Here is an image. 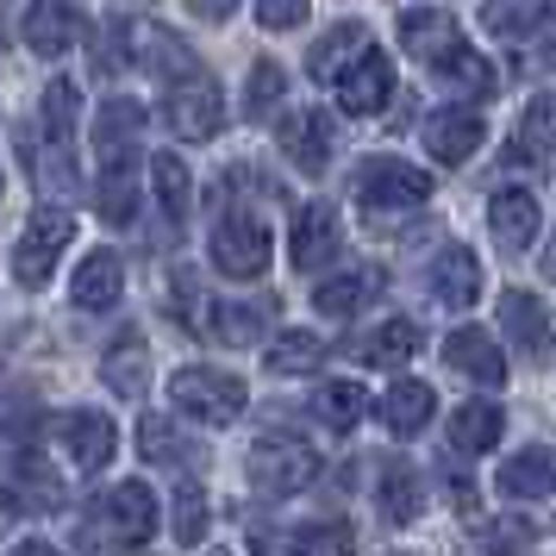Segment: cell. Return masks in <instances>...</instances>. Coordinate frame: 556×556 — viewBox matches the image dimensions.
<instances>
[{
    "mask_svg": "<svg viewBox=\"0 0 556 556\" xmlns=\"http://www.w3.org/2000/svg\"><path fill=\"white\" fill-rule=\"evenodd\" d=\"M188 13H194V20H213V26H226L231 13H238V0H188Z\"/></svg>",
    "mask_w": 556,
    "mask_h": 556,
    "instance_id": "f6af8a7d",
    "label": "cell"
},
{
    "mask_svg": "<svg viewBox=\"0 0 556 556\" xmlns=\"http://www.w3.org/2000/svg\"><path fill=\"white\" fill-rule=\"evenodd\" d=\"M501 431H506V413L494 401H463L456 406V419H451V451L481 456V451L501 444Z\"/></svg>",
    "mask_w": 556,
    "mask_h": 556,
    "instance_id": "484cf974",
    "label": "cell"
},
{
    "mask_svg": "<svg viewBox=\"0 0 556 556\" xmlns=\"http://www.w3.org/2000/svg\"><path fill=\"white\" fill-rule=\"evenodd\" d=\"M544 13H551V0H488L481 7V26L494 31V38H526V31L544 26Z\"/></svg>",
    "mask_w": 556,
    "mask_h": 556,
    "instance_id": "1f68e13d",
    "label": "cell"
},
{
    "mask_svg": "<svg viewBox=\"0 0 556 556\" xmlns=\"http://www.w3.org/2000/svg\"><path fill=\"white\" fill-rule=\"evenodd\" d=\"M76 119H81V94L70 81H51L45 88V144H70Z\"/></svg>",
    "mask_w": 556,
    "mask_h": 556,
    "instance_id": "f35d334b",
    "label": "cell"
},
{
    "mask_svg": "<svg viewBox=\"0 0 556 556\" xmlns=\"http://www.w3.org/2000/svg\"><path fill=\"white\" fill-rule=\"evenodd\" d=\"M244 94H251V119L276 113L281 94H288V76H281V63H251V81H244Z\"/></svg>",
    "mask_w": 556,
    "mask_h": 556,
    "instance_id": "ab89813d",
    "label": "cell"
},
{
    "mask_svg": "<svg viewBox=\"0 0 556 556\" xmlns=\"http://www.w3.org/2000/svg\"><path fill=\"white\" fill-rule=\"evenodd\" d=\"M151 188H156V201H163V213L181 226L188 206H194V181H188V169H181V156H169V151L151 156Z\"/></svg>",
    "mask_w": 556,
    "mask_h": 556,
    "instance_id": "836d02e7",
    "label": "cell"
},
{
    "mask_svg": "<svg viewBox=\"0 0 556 556\" xmlns=\"http://www.w3.org/2000/svg\"><path fill=\"white\" fill-rule=\"evenodd\" d=\"M169 406H176L181 419H201V426H231V419H244V381L226 376V369H176L169 376Z\"/></svg>",
    "mask_w": 556,
    "mask_h": 556,
    "instance_id": "6da1fadb",
    "label": "cell"
},
{
    "mask_svg": "<svg viewBox=\"0 0 556 556\" xmlns=\"http://www.w3.org/2000/svg\"><path fill=\"white\" fill-rule=\"evenodd\" d=\"M488 226H494V244L501 251H531L538 244V226H544V213H538V194L526 188H501L494 201H488Z\"/></svg>",
    "mask_w": 556,
    "mask_h": 556,
    "instance_id": "2e32d148",
    "label": "cell"
},
{
    "mask_svg": "<svg viewBox=\"0 0 556 556\" xmlns=\"http://www.w3.org/2000/svg\"><path fill=\"white\" fill-rule=\"evenodd\" d=\"M281 156L294 163V169H306V176H319V169H331V151H338V126H331V113H319V106H301V113H288L276 131Z\"/></svg>",
    "mask_w": 556,
    "mask_h": 556,
    "instance_id": "9c48e42d",
    "label": "cell"
},
{
    "mask_svg": "<svg viewBox=\"0 0 556 556\" xmlns=\"http://www.w3.org/2000/svg\"><path fill=\"white\" fill-rule=\"evenodd\" d=\"M288 544H294V556H344L351 551V526H306Z\"/></svg>",
    "mask_w": 556,
    "mask_h": 556,
    "instance_id": "7bdbcfd3",
    "label": "cell"
},
{
    "mask_svg": "<svg viewBox=\"0 0 556 556\" xmlns=\"http://www.w3.org/2000/svg\"><path fill=\"white\" fill-rule=\"evenodd\" d=\"M313 476H319V456L301 438H281L276 431V438H256L251 444V481L263 494H301Z\"/></svg>",
    "mask_w": 556,
    "mask_h": 556,
    "instance_id": "8992f818",
    "label": "cell"
},
{
    "mask_svg": "<svg viewBox=\"0 0 556 556\" xmlns=\"http://www.w3.org/2000/svg\"><path fill=\"white\" fill-rule=\"evenodd\" d=\"M344 251V231H338V213H331L326 201H313L294 213V231H288V263L294 269H319V263H331V256Z\"/></svg>",
    "mask_w": 556,
    "mask_h": 556,
    "instance_id": "4fadbf2b",
    "label": "cell"
},
{
    "mask_svg": "<svg viewBox=\"0 0 556 556\" xmlns=\"http://www.w3.org/2000/svg\"><path fill=\"white\" fill-rule=\"evenodd\" d=\"M319 363H326V344L313 331H281L276 344H269V369L276 376H313Z\"/></svg>",
    "mask_w": 556,
    "mask_h": 556,
    "instance_id": "d590c367",
    "label": "cell"
},
{
    "mask_svg": "<svg viewBox=\"0 0 556 556\" xmlns=\"http://www.w3.org/2000/svg\"><path fill=\"white\" fill-rule=\"evenodd\" d=\"M94 206H101V219H113V226H131V219H138V181H131V156H113V163H106L101 188H94Z\"/></svg>",
    "mask_w": 556,
    "mask_h": 556,
    "instance_id": "4dcf8cb0",
    "label": "cell"
},
{
    "mask_svg": "<svg viewBox=\"0 0 556 556\" xmlns=\"http://www.w3.org/2000/svg\"><path fill=\"white\" fill-rule=\"evenodd\" d=\"M101 376H106V388H113V394H126V401H138V394H144V381H151L144 331H119V344H106Z\"/></svg>",
    "mask_w": 556,
    "mask_h": 556,
    "instance_id": "603a6c76",
    "label": "cell"
},
{
    "mask_svg": "<svg viewBox=\"0 0 556 556\" xmlns=\"http://www.w3.org/2000/svg\"><path fill=\"white\" fill-rule=\"evenodd\" d=\"M7 506L13 513H56L63 506V476L38 451H13V463H7Z\"/></svg>",
    "mask_w": 556,
    "mask_h": 556,
    "instance_id": "8fae6325",
    "label": "cell"
},
{
    "mask_svg": "<svg viewBox=\"0 0 556 556\" xmlns=\"http://www.w3.org/2000/svg\"><path fill=\"white\" fill-rule=\"evenodd\" d=\"M444 363L463 381H481V388H501L506 381V351L494 344V331H481V326H456L444 338Z\"/></svg>",
    "mask_w": 556,
    "mask_h": 556,
    "instance_id": "5bb4252c",
    "label": "cell"
},
{
    "mask_svg": "<svg viewBox=\"0 0 556 556\" xmlns=\"http://www.w3.org/2000/svg\"><path fill=\"white\" fill-rule=\"evenodd\" d=\"M369 45V31L363 26H338V31H326L313 51H306V70H313V81H338V70L351 63L356 51Z\"/></svg>",
    "mask_w": 556,
    "mask_h": 556,
    "instance_id": "d6a6232c",
    "label": "cell"
},
{
    "mask_svg": "<svg viewBox=\"0 0 556 556\" xmlns=\"http://www.w3.org/2000/svg\"><path fill=\"white\" fill-rule=\"evenodd\" d=\"M451 476V506L456 513H476V488H469V476H456V469H444Z\"/></svg>",
    "mask_w": 556,
    "mask_h": 556,
    "instance_id": "7dc6e473",
    "label": "cell"
},
{
    "mask_svg": "<svg viewBox=\"0 0 556 556\" xmlns=\"http://www.w3.org/2000/svg\"><path fill=\"white\" fill-rule=\"evenodd\" d=\"M381 269H351V276H331V281H319L313 288V306L326 313V319H351L356 306H369L381 294Z\"/></svg>",
    "mask_w": 556,
    "mask_h": 556,
    "instance_id": "4316f807",
    "label": "cell"
},
{
    "mask_svg": "<svg viewBox=\"0 0 556 556\" xmlns=\"http://www.w3.org/2000/svg\"><path fill=\"white\" fill-rule=\"evenodd\" d=\"M363 401H369V394H363L356 381H326V388L313 394V413H319L326 431H351L356 419H363Z\"/></svg>",
    "mask_w": 556,
    "mask_h": 556,
    "instance_id": "e575fe53",
    "label": "cell"
},
{
    "mask_svg": "<svg viewBox=\"0 0 556 556\" xmlns=\"http://www.w3.org/2000/svg\"><path fill=\"white\" fill-rule=\"evenodd\" d=\"M501 331L513 338V351L544 356V344H551V313H544L538 294H501Z\"/></svg>",
    "mask_w": 556,
    "mask_h": 556,
    "instance_id": "d4e9b609",
    "label": "cell"
},
{
    "mask_svg": "<svg viewBox=\"0 0 556 556\" xmlns=\"http://www.w3.org/2000/svg\"><path fill=\"white\" fill-rule=\"evenodd\" d=\"M376 494H381V519H388V526H413V519L426 513V488H419V476H413L406 456H388V463H381Z\"/></svg>",
    "mask_w": 556,
    "mask_h": 556,
    "instance_id": "d6986e66",
    "label": "cell"
},
{
    "mask_svg": "<svg viewBox=\"0 0 556 556\" xmlns=\"http://www.w3.org/2000/svg\"><path fill=\"white\" fill-rule=\"evenodd\" d=\"M513 156L531 163V169H544L551 163V101H531L526 119H519V138H513Z\"/></svg>",
    "mask_w": 556,
    "mask_h": 556,
    "instance_id": "74e56055",
    "label": "cell"
},
{
    "mask_svg": "<svg viewBox=\"0 0 556 556\" xmlns=\"http://www.w3.org/2000/svg\"><path fill=\"white\" fill-rule=\"evenodd\" d=\"M13 556H63L56 544H45V538H26V544H13Z\"/></svg>",
    "mask_w": 556,
    "mask_h": 556,
    "instance_id": "c3c4849f",
    "label": "cell"
},
{
    "mask_svg": "<svg viewBox=\"0 0 556 556\" xmlns=\"http://www.w3.org/2000/svg\"><path fill=\"white\" fill-rule=\"evenodd\" d=\"M206 538V494L194 481H181L176 488V544H201Z\"/></svg>",
    "mask_w": 556,
    "mask_h": 556,
    "instance_id": "60d3db41",
    "label": "cell"
},
{
    "mask_svg": "<svg viewBox=\"0 0 556 556\" xmlns=\"http://www.w3.org/2000/svg\"><path fill=\"white\" fill-rule=\"evenodd\" d=\"M501 494L506 501H551V481H556V463H551V451L544 444H531V451H519V456H506L501 463Z\"/></svg>",
    "mask_w": 556,
    "mask_h": 556,
    "instance_id": "cb8c5ba5",
    "label": "cell"
},
{
    "mask_svg": "<svg viewBox=\"0 0 556 556\" xmlns=\"http://www.w3.org/2000/svg\"><path fill=\"white\" fill-rule=\"evenodd\" d=\"M163 113H169V131L188 138V144H206V138H219V131H226V94H219V81H213V76L176 81V88H169V101H163Z\"/></svg>",
    "mask_w": 556,
    "mask_h": 556,
    "instance_id": "52a82bcc",
    "label": "cell"
},
{
    "mask_svg": "<svg viewBox=\"0 0 556 556\" xmlns=\"http://www.w3.org/2000/svg\"><path fill=\"white\" fill-rule=\"evenodd\" d=\"M269 319H276V301H231V306H219V313L206 319V331H213L219 344H238V351H244V344L263 338Z\"/></svg>",
    "mask_w": 556,
    "mask_h": 556,
    "instance_id": "f546056e",
    "label": "cell"
},
{
    "mask_svg": "<svg viewBox=\"0 0 556 556\" xmlns=\"http://www.w3.org/2000/svg\"><path fill=\"white\" fill-rule=\"evenodd\" d=\"M488 544H494V556H513V544H531V526H501V531H488Z\"/></svg>",
    "mask_w": 556,
    "mask_h": 556,
    "instance_id": "bcb514c9",
    "label": "cell"
},
{
    "mask_svg": "<svg viewBox=\"0 0 556 556\" xmlns=\"http://www.w3.org/2000/svg\"><path fill=\"white\" fill-rule=\"evenodd\" d=\"M426 201H431V176L401 163V156H369L356 169V206H369V213H406V206Z\"/></svg>",
    "mask_w": 556,
    "mask_h": 556,
    "instance_id": "3957f363",
    "label": "cell"
},
{
    "mask_svg": "<svg viewBox=\"0 0 556 556\" xmlns=\"http://www.w3.org/2000/svg\"><path fill=\"white\" fill-rule=\"evenodd\" d=\"M56 444L70 456V469L76 476H101L113 451H119V426L106 419V413H70L63 426H56Z\"/></svg>",
    "mask_w": 556,
    "mask_h": 556,
    "instance_id": "30bf717a",
    "label": "cell"
},
{
    "mask_svg": "<svg viewBox=\"0 0 556 556\" xmlns=\"http://www.w3.org/2000/svg\"><path fill=\"white\" fill-rule=\"evenodd\" d=\"M119 288H126V263H119L113 251L81 256L76 281H70V294H76V306H81V313H106V306L119 301Z\"/></svg>",
    "mask_w": 556,
    "mask_h": 556,
    "instance_id": "7402d4cb",
    "label": "cell"
},
{
    "mask_svg": "<svg viewBox=\"0 0 556 556\" xmlns=\"http://www.w3.org/2000/svg\"><path fill=\"white\" fill-rule=\"evenodd\" d=\"M138 444H144L151 463H188V438H181L176 426H163V419H144V426H138Z\"/></svg>",
    "mask_w": 556,
    "mask_h": 556,
    "instance_id": "b9f144b4",
    "label": "cell"
},
{
    "mask_svg": "<svg viewBox=\"0 0 556 556\" xmlns=\"http://www.w3.org/2000/svg\"><path fill=\"white\" fill-rule=\"evenodd\" d=\"M138 38H144V63H151L156 76H176V81H188V76H201V63H194V51H188V45H181L176 31H138Z\"/></svg>",
    "mask_w": 556,
    "mask_h": 556,
    "instance_id": "8d00e7d4",
    "label": "cell"
},
{
    "mask_svg": "<svg viewBox=\"0 0 556 556\" xmlns=\"http://www.w3.org/2000/svg\"><path fill=\"white\" fill-rule=\"evenodd\" d=\"M213 556H226V551H213Z\"/></svg>",
    "mask_w": 556,
    "mask_h": 556,
    "instance_id": "f907efd6",
    "label": "cell"
},
{
    "mask_svg": "<svg viewBox=\"0 0 556 556\" xmlns=\"http://www.w3.org/2000/svg\"><path fill=\"white\" fill-rule=\"evenodd\" d=\"M269 256H276V238L256 213H226L213 226V269L231 281H256L269 276Z\"/></svg>",
    "mask_w": 556,
    "mask_h": 556,
    "instance_id": "7a4b0ae2",
    "label": "cell"
},
{
    "mask_svg": "<svg viewBox=\"0 0 556 556\" xmlns=\"http://www.w3.org/2000/svg\"><path fill=\"white\" fill-rule=\"evenodd\" d=\"M70 238H76V213H70V206H45L26 226V238L13 244V281H20V288H45L51 269L63 263V244H70Z\"/></svg>",
    "mask_w": 556,
    "mask_h": 556,
    "instance_id": "277c9868",
    "label": "cell"
},
{
    "mask_svg": "<svg viewBox=\"0 0 556 556\" xmlns=\"http://www.w3.org/2000/svg\"><path fill=\"white\" fill-rule=\"evenodd\" d=\"M431 413H438L431 381H394V388L381 394V426L394 431V438H419V431L431 426Z\"/></svg>",
    "mask_w": 556,
    "mask_h": 556,
    "instance_id": "ffe728a7",
    "label": "cell"
},
{
    "mask_svg": "<svg viewBox=\"0 0 556 556\" xmlns=\"http://www.w3.org/2000/svg\"><path fill=\"white\" fill-rule=\"evenodd\" d=\"M20 38H26L31 56H63V51H76V38H81L76 0H31L26 20H20Z\"/></svg>",
    "mask_w": 556,
    "mask_h": 556,
    "instance_id": "7c38bea8",
    "label": "cell"
},
{
    "mask_svg": "<svg viewBox=\"0 0 556 556\" xmlns=\"http://www.w3.org/2000/svg\"><path fill=\"white\" fill-rule=\"evenodd\" d=\"M488 144V126H481V113H463V106H444V113H431L426 119V151L456 169V163H469V156Z\"/></svg>",
    "mask_w": 556,
    "mask_h": 556,
    "instance_id": "9a60e30c",
    "label": "cell"
},
{
    "mask_svg": "<svg viewBox=\"0 0 556 556\" xmlns=\"http://www.w3.org/2000/svg\"><path fill=\"white\" fill-rule=\"evenodd\" d=\"M431 76L444 81L451 94H469V101H488V94H494V70H488V56L469 51L463 38H456L451 51H438V56H431Z\"/></svg>",
    "mask_w": 556,
    "mask_h": 556,
    "instance_id": "44dd1931",
    "label": "cell"
},
{
    "mask_svg": "<svg viewBox=\"0 0 556 556\" xmlns=\"http://www.w3.org/2000/svg\"><path fill=\"white\" fill-rule=\"evenodd\" d=\"M431 301L451 306V313H469V306L481 301V263L476 251H438V263H431Z\"/></svg>",
    "mask_w": 556,
    "mask_h": 556,
    "instance_id": "e0dca14e",
    "label": "cell"
},
{
    "mask_svg": "<svg viewBox=\"0 0 556 556\" xmlns=\"http://www.w3.org/2000/svg\"><path fill=\"white\" fill-rule=\"evenodd\" d=\"M0 194H7V176H0Z\"/></svg>",
    "mask_w": 556,
    "mask_h": 556,
    "instance_id": "681fc988",
    "label": "cell"
},
{
    "mask_svg": "<svg viewBox=\"0 0 556 556\" xmlns=\"http://www.w3.org/2000/svg\"><path fill=\"white\" fill-rule=\"evenodd\" d=\"M256 7V26H269V31H294L306 20V7L313 0H251Z\"/></svg>",
    "mask_w": 556,
    "mask_h": 556,
    "instance_id": "ee69618b",
    "label": "cell"
},
{
    "mask_svg": "<svg viewBox=\"0 0 556 556\" xmlns=\"http://www.w3.org/2000/svg\"><path fill=\"white\" fill-rule=\"evenodd\" d=\"M331 88H338V106H344V113H381V106L394 101V63H388L376 45H363V51L338 70Z\"/></svg>",
    "mask_w": 556,
    "mask_h": 556,
    "instance_id": "ba28073f",
    "label": "cell"
},
{
    "mask_svg": "<svg viewBox=\"0 0 556 556\" xmlns=\"http://www.w3.org/2000/svg\"><path fill=\"white\" fill-rule=\"evenodd\" d=\"M401 45L431 63L438 51H451L456 45V20L444 13V7H413V13H401Z\"/></svg>",
    "mask_w": 556,
    "mask_h": 556,
    "instance_id": "83f0119b",
    "label": "cell"
},
{
    "mask_svg": "<svg viewBox=\"0 0 556 556\" xmlns=\"http://www.w3.org/2000/svg\"><path fill=\"white\" fill-rule=\"evenodd\" d=\"M151 531H156V494L144 481H119L88 513V538H106V544H144Z\"/></svg>",
    "mask_w": 556,
    "mask_h": 556,
    "instance_id": "5b68a950",
    "label": "cell"
},
{
    "mask_svg": "<svg viewBox=\"0 0 556 556\" xmlns=\"http://www.w3.org/2000/svg\"><path fill=\"white\" fill-rule=\"evenodd\" d=\"M419 344H426V326H419V319H388V326H376L369 338H356L351 356L363 369H401Z\"/></svg>",
    "mask_w": 556,
    "mask_h": 556,
    "instance_id": "ac0fdd59",
    "label": "cell"
},
{
    "mask_svg": "<svg viewBox=\"0 0 556 556\" xmlns=\"http://www.w3.org/2000/svg\"><path fill=\"white\" fill-rule=\"evenodd\" d=\"M138 131H144V106L138 101H106L101 119H94V151H101L106 163H113V156H131Z\"/></svg>",
    "mask_w": 556,
    "mask_h": 556,
    "instance_id": "f1b7e54d",
    "label": "cell"
}]
</instances>
